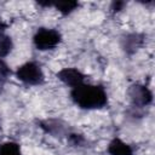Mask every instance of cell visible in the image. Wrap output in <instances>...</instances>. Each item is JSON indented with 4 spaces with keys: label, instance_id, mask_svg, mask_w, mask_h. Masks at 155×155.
<instances>
[{
    "label": "cell",
    "instance_id": "6da1fadb",
    "mask_svg": "<svg viewBox=\"0 0 155 155\" xmlns=\"http://www.w3.org/2000/svg\"><path fill=\"white\" fill-rule=\"evenodd\" d=\"M71 98L82 109H98L107 104V93L102 86L81 84L73 87Z\"/></svg>",
    "mask_w": 155,
    "mask_h": 155
},
{
    "label": "cell",
    "instance_id": "7a4b0ae2",
    "mask_svg": "<svg viewBox=\"0 0 155 155\" xmlns=\"http://www.w3.org/2000/svg\"><path fill=\"white\" fill-rule=\"evenodd\" d=\"M34 45L38 50H52L61 41V34L54 29L41 28L34 35Z\"/></svg>",
    "mask_w": 155,
    "mask_h": 155
},
{
    "label": "cell",
    "instance_id": "3957f363",
    "mask_svg": "<svg viewBox=\"0 0 155 155\" xmlns=\"http://www.w3.org/2000/svg\"><path fill=\"white\" fill-rule=\"evenodd\" d=\"M17 78L28 85H39L44 81V74L40 67L33 62H28L17 69Z\"/></svg>",
    "mask_w": 155,
    "mask_h": 155
},
{
    "label": "cell",
    "instance_id": "277c9868",
    "mask_svg": "<svg viewBox=\"0 0 155 155\" xmlns=\"http://www.w3.org/2000/svg\"><path fill=\"white\" fill-rule=\"evenodd\" d=\"M128 94L131 97L132 103L138 107H145V105L150 104L151 99H153L151 92L148 90V87L142 86V85H133L130 88Z\"/></svg>",
    "mask_w": 155,
    "mask_h": 155
},
{
    "label": "cell",
    "instance_id": "5b68a950",
    "mask_svg": "<svg viewBox=\"0 0 155 155\" xmlns=\"http://www.w3.org/2000/svg\"><path fill=\"white\" fill-rule=\"evenodd\" d=\"M57 78L63 81L65 85L68 86H71V87H76L81 84H84V74L80 73L78 69H74V68H65V69H62L58 74H57Z\"/></svg>",
    "mask_w": 155,
    "mask_h": 155
},
{
    "label": "cell",
    "instance_id": "8992f818",
    "mask_svg": "<svg viewBox=\"0 0 155 155\" xmlns=\"http://www.w3.org/2000/svg\"><path fill=\"white\" fill-rule=\"evenodd\" d=\"M108 153L110 155H133L132 148L119 138H115L109 143Z\"/></svg>",
    "mask_w": 155,
    "mask_h": 155
},
{
    "label": "cell",
    "instance_id": "52a82bcc",
    "mask_svg": "<svg viewBox=\"0 0 155 155\" xmlns=\"http://www.w3.org/2000/svg\"><path fill=\"white\" fill-rule=\"evenodd\" d=\"M53 6L59 11L62 12L63 15H68L70 13L71 11H74L79 4L76 1H73V0H63V1H58V2H53Z\"/></svg>",
    "mask_w": 155,
    "mask_h": 155
},
{
    "label": "cell",
    "instance_id": "ba28073f",
    "mask_svg": "<svg viewBox=\"0 0 155 155\" xmlns=\"http://www.w3.org/2000/svg\"><path fill=\"white\" fill-rule=\"evenodd\" d=\"M0 155H21V149L17 143L7 142L0 145Z\"/></svg>",
    "mask_w": 155,
    "mask_h": 155
},
{
    "label": "cell",
    "instance_id": "9c48e42d",
    "mask_svg": "<svg viewBox=\"0 0 155 155\" xmlns=\"http://www.w3.org/2000/svg\"><path fill=\"white\" fill-rule=\"evenodd\" d=\"M12 48V41L7 35L0 33V57H5Z\"/></svg>",
    "mask_w": 155,
    "mask_h": 155
},
{
    "label": "cell",
    "instance_id": "30bf717a",
    "mask_svg": "<svg viewBox=\"0 0 155 155\" xmlns=\"http://www.w3.org/2000/svg\"><path fill=\"white\" fill-rule=\"evenodd\" d=\"M8 74H10V70H8L7 65H6L5 63L0 62V82L5 81L6 78L8 76Z\"/></svg>",
    "mask_w": 155,
    "mask_h": 155
},
{
    "label": "cell",
    "instance_id": "8fae6325",
    "mask_svg": "<svg viewBox=\"0 0 155 155\" xmlns=\"http://www.w3.org/2000/svg\"><path fill=\"white\" fill-rule=\"evenodd\" d=\"M69 142L74 145H80L84 142V138L80 134H70L69 136Z\"/></svg>",
    "mask_w": 155,
    "mask_h": 155
},
{
    "label": "cell",
    "instance_id": "7c38bea8",
    "mask_svg": "<svg viewBox=\"0 0 155 155\" xmlns=\"http://www.w3.org/2000/svg\"><path fill=\"white\" fill-rule=\"evenodd\" d=\"M124 5H125V2H122V1H115V2H113V5H111V10H113V11H120Z\"/></svg>",
    "mask_w": 155,
    "mask_h": 155
}]
</instances>
